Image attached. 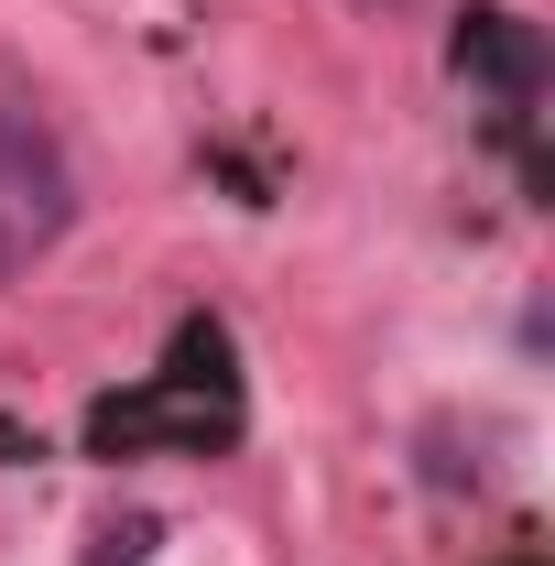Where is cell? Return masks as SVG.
Segmentation results:
<instances>
[{"instance_id":"cell-1","label":"cell","mask_w":555,"mask_h":566,"mask_svg":"<svg viewBox=\"0 0 555 566\" xmlns=\"http://www.w3.org/2000/svg\"><path fill=\"white\" fill-rule=\"evenodd\" d=\"M76 218V175H66V142L55 120L0 76V262H22V251H44L55 229Z\"/></svg>"},{"instance_id":"cell-2","label":"cell","mask_w":555,"mask_h":566,"mask_svg":"<svg viewBox=\"0 0 555 566\" xmlns=\"http://www.w3.org/2000/svg\"><path fill=\"white\" fill-rule=\"evenodd\" d=\"M469 66H490V76H534V55L501 33V11H480V33H469Z\"/></svg>"}]
</instances>
